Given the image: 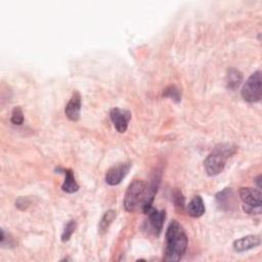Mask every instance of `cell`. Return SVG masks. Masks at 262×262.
Here are the masks:
<instances>
[{"instance_id": "obj_21", "label": "cell", "mask_w": 262, "mask_h": 262, "mask_svg": "<svg viewBox=\"0 0 262 262\" xmlns=\"http://www.w3.org/2000/svg\"><path fill=\"white\" fill-rule=\"evenodd\" d=\"M260 180H261V175H259L257 178H256V183L258 185V187L260 188L261 187V183H260Z\"/></svg>"}, {"instance_id": "obj_3", "label": "cell", "mask_w": 262, "mask_h": 262, "mask_svg": "<svg viewBox=\"0 0 262 262\" xmlns=\"http://www.w3.org/2000/svg\"><path fill=\"white\" fill-rule=\"evenodd\" d=\"M149 193V186L142 180L136 179L132 181L125 194L124 208L128 212H134L139 207L144 206Z\"/></svg>"}, {"instance_id": "obj_1", "label": "cell", "mask_w": 262, "mask_h": 262, "mask_svg": "<svg viewBox=\"0 0 262 262\" xmlns=\"http://www.w3.org/2000/svg\"><path fill=\"white\" fill-rule=\"evenodd\" d=\"M187 236L182 226L173 220L166 230L165 261H179L187 248Z\"/></svg>"}, {"instance_id": "obj_15", "label": "cell", "mask_w": 262, "mask_h": 262, "mask_svg": "<svg viewBox=\"0 0 262 262\" xmlns=\"http://www.w3.org/2000/svg\"><path fill=\"white\" fill-rule=\"evenodd\" d=\"M115 218H116V211L115 210L107 211L103 215V217L101 218V221H100V224H99V231L102 234L107 232L110 225L112 224V222L114 221Z\"/></svg>"}, {"instance_id": "obj_2", "label": "cell", "mask_w": 262, "mask_h": 262, "mask_svg": "<svg viewBox=\"0 0 262 262\" xmlns=\"http://www.w3.org/2000/svg\"><path fill=\"white\" fill-rule=\"evenodd\" d=\"M234 153V148L229 145L217 147L204 161L205 170L209 176H216L221 173L225 167L228 157Z\"/></svg>"}, {"instance_id": "obj_11", "label": "cell", "mask_w": 262, "mask_h": 262, "mask_svg": "<svg viewBox=\"0 0 262 262\" xmlns=\"http://www.w3.org/2000/svg\"><path fill=\"white\" fill-rule=\"evenodd\" d=\"M243 82V74L235 68H229L225 75V85L229 90H235Z\"/></svg>"}, {"instance_id": "obj_8", "label": "cell", "mask_w": 262, "mask_h": 262, "mask_svg": "<svg viewBox=\"0 0 262 262\" xmlns=\"http://www.w3.org/2000/svg\"><path fill=\"white\" fill-rule=\"evenodd\" d=\"M144 212L146 214H148L151 226H152L155 234L158 236L163 229V224H164V220L166 217L165 211L164 210L159 211V210L155 209L153 206H151V207L147 208L146 210H144Z\"/></svg>"}, {"instance_id": "obj_19", "label": "cell", "mask_w": 262, "mask_h": 262, "mask_svg": "<svg viewBox=\"0 0 262 262\" xmlns=\"http://www.w3.org/2000/svg\"><path fill=\"white\" fill-rule=\"evenodd\" d=\"M30 205V201L27 198H19L16 202V206L20 209V210H25L29 207Z\"/></svg>"}, {"instance_id": "obj_20", "label": "cell", "mask_w": 262, "mask_h": 262, "mask_svg": "<svg viewBox=\"0 0 262 262\" xmlns=\"http://www.w3.org/2000/svg\"><path fill=\"white\" fill-rule=\"evenodd\" d=\"M173 199H174V203H175L176 207H178V208H183L184 207V198L181 195V193L178 192V190H177V192H175Z\"/></svg>"}, {"instance_id": "obj_17", "label": "cell", "mask_w": 262, "mask_h": 262, "mask_svg": "<svg viewBox=\"0 0 262 262\" xmlns=\"http://www.w3.org/2000/svg\"><path fill=\"white\" fill-rule=\"evenodd\" d=\"M77 223L75 220H70L67 225L64 228V231L62 233V241L63 242H68L70 240V237L72 236L74 231L76 230Z\"/></svg>"}, {"instance_id": "obj_14", "label": "cell", "mask_w": 262, "mask_h": 262, "mask_svg": "<svg viewBox=\"0 0 262 262\" xmlns=\"http://www.w3.org/2000/svg\"><path fill=\"white\" fill-rule=\"evenodd\" d=\"M216 202L220 209L224 211L229 210L230 206L233 203V193L231 188L226 187L223 190H221V192H219L216 195Z\"/></svg>"}, {"instance_id": "obj_4", "label": "cell", "mask_w": 262, "mask_h": 262, "mask_svg": "<svg viewBox=\"0 0 262 262\" xmlns=\"http://www.w3.org/2000/svg\"><path fill=\"white\" fill-rule=\"evenodd\" d=\"M261 72L253 73L249 79L246 81L242 88V97L248 103H257L261 99L262 87H261Z\"/></svg>"}, {"instance_id": "obj_7", "label": "cell", "mask_w": 262, "mask_h": 262, "mask_svg": "<svg viewBox=\"0 0 262 262\" xmlns=\"http://www.w3.org/2000/svg\"><path fill=\"white\" fill-rule=\"evenodd\" d=\"M110 118L116 130L119 133H124L127 130L128 123L131 119V114L126 110L114 108L110 112Z\"/></svg>"}, {"instance_id": "obj_16", "label": "cell", "mask_w": 262, "mask_h": 262, "mask_svg": "<svg viewBox=\"0 0 262 262\" xmlns=\"http://www.w3.org/2000/svg\"><path fill=\"white\" fill-rule=\"evenodd\" d=\"M163 95L165 98L173 100L175 103H179L181 101V91L175 85H170L167 88H165Z\"/></svg>"}, {"instance_id": "obj_6", "label": "cell", "mask_w": 262, "mask_h": 262, "mask_svg": "<svg viewBox=\"0 0 262 262\" xmlns=\"http://www.w3.org/2000/svg\"><path fill=\"white\" fill-rule=\"evenodd\" d=\"M130 168V163H119L113 166L106 173V182L110 185H118L128 174Z\"/></svg>"}, {"instance_id": "obj_10", "label": "cell", "mask_w": 262, "mask_h": 262, "mask_svg": "<svg viewBox=\"0 0 262 262\" xmlns=\"http://www.w3.org/2000/svg\"><path fill=\"white\" fill-rule=\"evenodd\" d=\"M261 243L260 237L258 235H254V234H250V235H246L242 239H239L233 242V249L235 252H245L251 249H254L256 247H258Z\"/></svg>"}, {"instance_id": "obj_13", "label": "cell", "mask_w": 262, "mask_h": 262, "mask_svg": "<svg viewBox=\"0 0 262 262\" xmlns=\"http://www.w3.org/2000/svg\"><path fill=\"white\" fill-rule=\"evenodd\" d=\"M63 172L65 174V181L62 185V189L68 194L76 193L77 190L79 189V185L75 180V176H74L73 171L71 169H64Z\"/></svg>"}, {"instance_id": "obj_5", "label": "cell", "mask_w": 262, "mask_h": 262, "mask_svg": "<svg viewBox=\"0 0 262 262\" xmlns=\"http://www.w3.org/2000/svg\"><path fill=\"white\" fill-rule=\"evenodd\" d=\"M240 197L244 202V210L249 214H259L261 212V192L260 189L251 187H242L240 189Z\"/></svg>"}, {"instance_id": "obj_12", "label": "cell", "mask_w": 262, "mask_h": 262, "mask_svg": "<svg viewBox=\"0 0 262 262\" xmlns=\"http://www.w3.org/2000/svg\"><path fill=\"white\" fill-rule=\"evenodd\" d=\"M186 211L189 216L194 218L201 217L205 213V204L200 196H195L186 207Z\"/></svg>"}, {"instance_id": "obj_18", "label": "cell", "mask_w": 262, "mask_h": 262, "mask_svg": "<svg viewBox=\"0 0 262 262\" xmlns=\"http://www.w3.org/2000/svg\"><path fill=\"white\" fill-rule=\"evenodd\" d=\"M11 121L15 125H22L24 123V113L20 107H17L13 110Z\"/></svg>"}, {"instance_id": "obj_9", "label": "cell", "mask_w": 262, "mask_h": 262, "mask_svg": "<svg viewBox=\"0 0 262 262\" xmlns=\"http://www.w3.org/2000/svg\"><path fill=\"white\" fill-rule=\"evenodd\" d=\"M81 112V97L78 92H74L65 109V114L71 121H78Z\"/></svg>"}]
</instances>
